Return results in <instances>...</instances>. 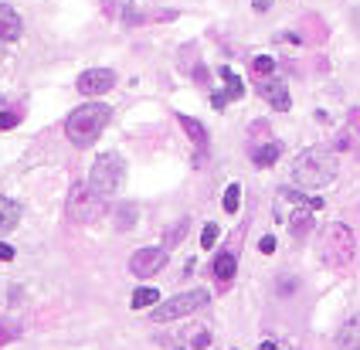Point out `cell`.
<instances>
[{
	"instance_id": "1",
	"label": "cell",
	"mask_w": 360,
	"mask_h": 350,
	"mask_svg": "<svg viewBox=\"0 0 360 350\" xmlns=\"http://www.w3.org/2000/svg\"><path fill=\"white\" fill-rule=\"evenodd\" d=\"M337 153L333 150H323V146H313V150H302L292 164V181L306 190H320V187L333 184L337 181Z\"/></svg>"
},
{
	"instance_id": "2",
	"label": "cell",
	"mask_w": 360,
	"mask_h": 350,
	"mask_svg": "<svg viewBox=\"0 0 360 350\" xmlns=\"http://www.w3.org/2000/svg\"><path fill=\"white\" fill-rule=\"evenodd\" d=\"M112 119V109L102 103H85L79 109H72V116L65 119V136L72 140V143L85 150V146H92L99 140V133L109 126Z\"/></svg>"
},
{
	"instance_id": "3",
	"label": "cell",
	"mask_w": 360,
	"mask_h": 350,
	"mask_svg": "<svg viewBox=\"0 0 360 350\" xmlns=\"http://www.w3.org/2000/svg\"><path fill=\"white\" fill-rule=\"evenodd\" d=\"M122 181H126V160L120 153H102L99 160L92 164V170H89V187L99 197H112L122 187Z\"/></svg>"
},
{
	"instance_id": "4",
	"label": "cell",
	"mask_w": 360,
	"mask_h": 350,
	"mask_svg": "<svg viewBox=\"0 0 360 350\" xmlns=\"http://www.w3.org/2000/svg\"><path fill=\"white\" fill-rule=\"evenodd\" d=\"M105 214V197H99L89 184H72L68 190V218L75 225H92Z\"/></svg>"
},
{
	"instance_id": "5",
	"label": "cell",
	"mask_w": 360,
	"mask_h": 350,
	"mask_svg": "<svg viewBox=\"0 0 360 350\" xmlns=\"http://www.w3.org/2000/svg\"><path fill=\"white\" fill-rule=\"evenodd\" d=\"M354 252H357V242H354V231L347 225H330L323 231V262L326 266L333 268L350 266Z\"/></svg>"
},
{
	"instance_id": "6",
	"label": "cell",
	"mask_w": 360,
	"mask_h": 350,
	"mask_svg": "<svg viewBox=\"0 0 360 350\" xmlns=\"http://www.w3.org/2000/svg\"><path fill=\"white\" fill-rule=\"evenodd\" d=\"M200 306H207V289H191V292L170 296L150 316H153V323H170V320H180V316H187V313H194Z\"/></svg>"
},
{
	"instance_id": "7",
	"label": "cell",
	"mask_w": 360,
	"mask_h": 350,
	"mask_svg": "<svg viewBox=\"0 0 360 350\" xmlns=\"http://www.w3.org/2000/svg\"><path fill=\"white\" fill-rule=\"evenodd\" d=\"M116 89V72L112 68H89L75 79V92L82 96H105Z\"/></svg>"
},
{
	"instance_id": "8",
	"label": "cell",
	"mask_w": 360,
	"mask_h": 350,
	"mask_svg": "<svg viewBox=\"0 0 360 350\" xmlns=\"http://www.w3.org/2000/svg\"><path fill=\"white\" fill-rule=\"evenodd\" d=\"M163 266H167V248H140L129 259V272L136 279H153Z\"/></svg>"
},
{
	"instance_id": "9",
	"label": "cell",
	"mask_w": 360,
	"mask_h": 350,
	"mask_svg": "<svg viewBox=\"0 0 360 350\" xmlns=\"http://www.w3.org/2000/svg\"><path fill=\"white\" fill-rule=\"evenodd\" d=\"M259 96L272 105L276 112H285V109L292 105V99H289V89H285L282 82H276V79H259Z\"/></svg>"
},
{
	"instance_id": "10",
	"label": "cell",
	"mask_w": 360,
	"mask_h": 350,
	"mask_svg": "<svg viewBox=\"0 0 360 350\" xmlns=\"http://www.w3.org/2000/svg\"><path fill=\"white\" fill-rule=\"evenodd\" d=\"M24 34V21L11 4H0V41H20Z\"/></svg>"
},
{
	"instance_id": "11",
	"label": "cell",
	"mask_w": 360,
	"mask_h": 350,
	"mask_svg": "<svg viewBox=\"0 0 360 350\" xmlns=\"http://www.w3.org/2000/svg\"><path fill=\"white\" fill-rule=\"evenodd\" d=\"M235 272H238V259H235V252H221L218 259H214V279H218V286L221 289L231 286Z\"/></svg>"
},
{
	"instance_id": "12",
	"label": "cell",
	"mask_w": 360,
	"mask_h": 350,
	"mask_svg": "<svg viewBox=\"0 0 360 350\" xmlns=\"http://www.w3.org/2000/svg\"><path fill=\"white\" fill-rule=\"evenodd\" d=\"M248 153H252V164L255 167H272L282 157V143L279 140H269V143H262V146H252Z\"/></svg>"
},
{
	"instance_id": "13",
	"label": "cell",
	"mask_w": 360,
	"mask_h": 350,
	"mask_svg": "<svg viewBox=\"0 0 360 350\" xmlns=\"http://www.w3.org/2000/svg\"><path fill=\"white\" fill-rule=\"evenodd\" d=\"M20 221V207L11 201V197H4L0 194V235H7V231H14Z\"/></svg>"
},
{
	"instance_id": "14",
	"label": "cell",
	"mask_w": 360,
	"mask_h": 350,
	"mask_svg": "<svg viewBox=\"0 0 360 350\" xmlns=\"http://www.w3.org/2000/svg\"><path fill=\"white\" fill-rule=\"evenodd\" d=\"M337 344H340V347H350V350H360V316H350V320L343 323L340 333H337Z\"/></svg>"
},
{
	"instance_id": "15",
	"label": "cell",
	"mask_w": 360,
	"mask_h": 350,
	"mask_svg": "<svg viewBox=\"0 0 360 350\" xmlns=\"http://www.w3.org/2000/svg\"><path fill=\"white\" fill-rule=\"evenodd\" d=\"M177 119H180V126H184V133L191 136V143L198 146V150H204V146H207V129H204L194 116H184V112H180Z\"/></svg>"
},
{
	"instance_id": "16",
	"label": "cell",
	"mask_w": 360,
	"mask_h": 350,
	"mask_svg": "<svg viewBox=\"0 0 360 350\" xmlns=\"http://www.w3.org/2000/svg\"><path fill=\"white\" fill-rule=\"evenodd\" d=\"M313 225H316V221H313V211H296V214L289 218V231H292L296 238H306V235L313 231Z\"/></svg>"
},
{
	"instance_id": "17",
	"label": "cell",
	"mask_w": 360,
	"mask_h": 350,
	"mask_svg": "<svg viewBox=\"0 0 360 350\" xmlns=\"http://www.w3.org/2000/svg\"><path fill=\"white\" fill-rule=\"evenodd\" d=\"M136 214H140V207L136 205H120L116 207V214H112V221H116L120 231H129V228L136 225Z\"/></svg>"
},
{
	"instance_id": "18",
	"label": "cell",
	"mask_w": 360,
	"mask_h": 350,
	"mask_svg": "<svg viewBox=\"0 0 360 350\" xmlns=\"http://www.w3.org/2000/svg\"><path fill=\"white\" fill-rule=\"evenodd\" d=\"M160 303V292L153 286H140L136 292H133V309H150Z\"/></svg>"
},
{
	"instance_id": "19",
	"label": "cell",
	"mask_w": 360,
	"mask_h": 350,
	"mask_svg": "<svg viewBox=\"0 0 360 350\" xmlns=\"http://www.w3.org/2000/svg\"><path fill=\"white\" fill-rule=\"evenodd\" d=\"M218 75L224 79V82H228V92H224L228 99H241V96H245V85H241V79L235 75V72H231V68H228V65H221Z\"/></svg>"
},
{
	"instance_id": "20",
	"label": "cell",
	"mask_w": 360,
	"mask_h": 350,
	"mask_svg": "<svg viewBox=\"0 0 360 350\" xmlns=\"http://www.w3.org/2000/svg\"><path fill=\"white\" fill-rule=\"evenodd\" d=\"M272 72H276V62H272L269 55H255V58H252V75H255V79H269Z\"/></svg>"
},
{
	"instance_id": "21",
	"label": "cell",
	"mask_w": 360,
	"mask_h": 350,
	"mask_svg": "<svg viewBox=\"0 0 360 350\" xmlns=\"http://www.w3.org/2000/svg\"><path fill=\"white\" fill-rule=\"evenodd\" d=\"M282 197H289V201H296V205L313 207V211H320V207H323V197H306V194H300V190H289V187H282Z\"/></svg>"
},
{
	"instance_id": "22",
	"label": "cell",
	"mask_w": 360,
	"mask_h": 350,
	"mask_svg": "<svg viewBox=\"0 0 360 350\" xmlns=\"http://www.w3.org/2000/svg\"><path fill=\"white\" fill-rule=\"evenodd\" d=\"M20 119H24V109H20V105H11V109L0 112V129H14Z\"/></svg>"
},
{
	"instance_id": "23",
	"label": "cell",
	"mask_w": 360,
	"mask_h": 350,
	"mask_svg": "<svg viewBox=\"0 0 360 350\" xmlns=\"http://www.w3.org/2000/svg\"><path fill=\"white\" fill-rule=\"evenodd\" d=\"M221 205H224V211H228V214H235V211H238V205H241V187L238 184H228V190H224V201H221Z\"/></svg>"
},
{
	"instance_id": "24",
	"label": "cell",
	"mask_w": 360,
	"mask_h": 350,
	"mask_svg": "<svg viewBox=\"0 0 360 350\" xmlns=\"http://www.w3.org/2000/svg\"><path fill=\"white\" fill-rule=\"evenodd\" d=\"M191 347L194 350H207L211 347V333H207V330H191Z\"/></svg>"
},
{
	"instance_id": "25",
	"label": "cell",
	"mask_w": 360,
	"mask_h": 350,
	"mask_svg": "<svg viewBox=\"0 0 360 350\" xmlns=\"http://www.w3.org/2000/svg\"><path fill=\"white\" fill-rule=\"evenodd\" d=\"M218 235H221L218 225H204V231H200V248H214Z\"/></svg>"
},
{
	"instance_id": "26",
	"label": "cell",
	"mask_w": 360,
	"mask_h": 350,
	"mask_svg": "<svg viewBox=\"0 0 360 350\" xmlns=\"http://www.w3.org/2000/svg\"><path fill=\"white\" fill-rule=\"evenodd\" d=\"M18 337H20V330L14 323H0V347L11 344V340H18Z\"/></svg>"
},
{
	"instance_id": "27",
	"label": "cell",
	"mask_w": 360,
	"mask_h": 350,
	"mask_svg": "<svg viewBox=\"0 0 360 350\" xmlns=\"http://www.w3.org/2000/svg\"><path fill=\"white\" fill-rule=\"evenodd\" d=\"M184 235H187V221H180V225L174 228V231H170V235H167V242H170V245H174V242H180V238H184Z\"/></svg>"
},
{
	"instance_id": "28",
	"label": "cell",
	"mask_w": 360,
	"mask_h": 350,
	"mask_svg": "<svg viewBox=\"0 0 360 350\" xmlns=\"http://www.w3.org/2000/svg\"><path fill=\"white\" fill-rule=\"evenodd\" d=\"M259 252L262 255H272V252H276V238H272V235H265V238L259 242Z\"/></svg>"
},
{
	"instance_id": "29",
	"label": "cell",
	"mask_w": 360,
	"mask_h": 350,
	"mask_svg": "<svg viewBox=\"0 0 360 350\" xmlns=\"http://www.w3.org/2000/svg\"><path fill=\"white\" fill-rule=\"evenodd\" d=\"M11 259H14V248H11V245H4V242H0V262H11Z\"/></svg>"
},
{
	"instance_id": "30",
	"label": "cell",
	"mask_w": 360,
	"mask_h": 350,
	"mask_svg": "<svg viewBox=\"0 0 360 350\" xmlns=\"http://www.w3.org/2000/svg\"><path fill=\"white\" fill-rule=\"evenodd\" d=\"M211 103H214V109H224V105H228V96H224V92H214Z\"/></svg>"
},
{
	"instance_id": "31",
	"label": "cell",
	"mask_w": 360,
	"mask_h": 350,
	"mask_svg": "<svg viewBox=\"0 0 360 350\" xmlns=\"http://www.w3.org/2000/svg\"><path fill=\"white\" fill-rule=\"evenodd\" d=\"M252 7H255V11H259V14H265V11H269V7H272V0H252Z\"/></svg>"
},
{
	"instance_id": "32",
	"label": "cell",
	"mask_w": 360,
	"mask_h": 350,
	"mask_svg": "<svg viewBox=\"0 0 360 350\" xmlns=\"http://www.w3.org/2000/svg\"><path fill=\"white\" fill-rule=\"evenodd\" d=\"M350 126L360 133V109H350Z\"/></svg>"
},
{
	"instance_id": "33",
	"label": "cell",
	"mask_w": 360,
	"mask_h": 350,
	"mask_svg": "<svg viewBox=\"0 0 360 350\" xmlns=\"http://www.w3.org/2000/svg\"><path fill=\"white\" fill-rule=\"evenodd\" d=\"M194 79H198V82H200V85L207 82V72H204V68H200V65H198V68H194Z\"/></svg>"
},
{
	"instance_id": "34",
	"label": "cell",
	"mask_w": 360,
	"mask_h": 350,
	"mask_svg": "<svg viewBox=\"0 0 360 350\" xmlns=\"http://www.w3.org/2000/svg\"><path fill=\"white\" fill-rule=\"evenodd\" d=\"M259 350H279V347H276L272 340H265V344H259Z\"/></svg>"
},
{
	"instance_id": "35",
	"label": "cell",
	"mask_w": 360,
	"mask_h": 350,
	"mask_svg": "<svg viewBox=\"0 0 360 350\" xmlns=\"http://www.w3.org/2000/svg\"><path fill=\"white\" fill-rule=\"evenodd\" d=\"M354 21H357V27H360V7H357V14H354Z\"/></svg>"
},
{
	"instance_id": "36",
	"label": "cell",
	"mask_w": 360,
	"mask_h": 350,
	"mask_svg": "<svg viewBox=\"0 0 360 350\" xmlns=\"http://www.w3.org/2000/svg\"><path fill=\"white\" fill-rule=\"evenodd\" d=\"M0 62H4V48H0Z\"/></svg>"
}]
</instances>
